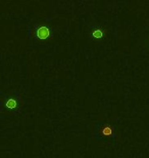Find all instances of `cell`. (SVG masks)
Returning <instances> with one entry per match:
<instances>
[{
	"label": "cell",
	"mask_w": 149,
	"mask_h": 158,
	"mask_svg": "<svg viewBox=\"0 0 149 158\" xmlns=\"http://www.w3.org/2000/svg\"><path fill=\"white\" fill-rule=\"evenodd\" d=\"M92 36L94 37V38H97V39H100L102 38L103 36V31L101 29H94L93 31H92Z\"/></svg>",
	"instance_id": "cell-4"
},
{
	"label": "cell",
	"mask_w": 149,
	"mask_h": 158,
	"mask_svg": "<svg viewBox=\"0 0 149 158\" xmlns=\"http://www.w3.org/2000/svg\"><path fill=\"white\" fill-rule=\"evenodd\" d=\"M5 106L7 107L8 109H14L15 107L18 106V102L15 99H8L7 102H6Z\"/></svg>",
	"instance_id": "cell-3"
},
{
	"label": "cell",
	"mask_w": 149,
	"mask_h": 158,
	"mask_svg": "<svg viewBox=\"0 0 149 158\" xmlns=\"http://www.w3.org/2000/svg\"><path fill=\"white\" fill-rule=\"evenodd\" d=\"M37 37L39 39H42V40H45L47 39L48 37L51 35V31H50V29L48 27H46V26H41L38 28V30H37Z\"/></svg>",
	"instance_id": "cell-1"
},
{
	"label": "cell",
	"mask_w": 149,
	"mask_h": 158,
	"mask_svg": "<svg viewBox=\"0 0 149 158\" xmlns=\"http://www.w3.org/2000/svg\"><path fill=\"white\" fill-rule=\"evenodd\" d=\"M112 132H113L112 128L108 125H103L102 128H101V134L105 135V137H110L112 135Z\"/></svg>",
	"instance_id": "cell-2"
}]
</instances>
